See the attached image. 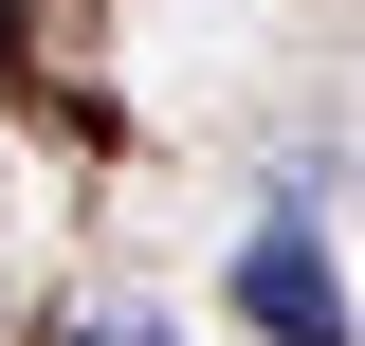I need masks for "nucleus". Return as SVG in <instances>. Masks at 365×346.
I'll return each instance as SVG.
<instances>
[{
	"mask_svg": "<svg viewBox=\"0 0 365 346\" xmlns=\"http://www.w3.org/2000/svg\"><path fill=\"white\" fill-rule=\"evenodd\" d=\"M237 328H274V346H347V256L311 237V201L237 237Z\"/></svg>",
	"mask_w": 365,
	"mask_h": 346,
	"instance_id": "1",
	"label": "nucleus"
},
{
	"mask_svg": "<svg viewBox=\"0 0 365 346\" xmlns=\"http://www.w3.org/2000/svg\"><path fill=\"white\" fill-rule=\"evenodd\" d=\"M0 73H19V0H0Z\"/></svg>",
	"mask_w": 365,
	"mask_h": 346,
	"instance_id": "3",
	"label": "nucleus"
},
{
	"mask_svg": "<svg viewBox=\"0 0 365 346\" xmlns=\"http://www.w3.org/2000/svg\"><path fill=\"white\" fill-rule=\"evenodd\" d=\"M73 346H165V328H73Z\"/></svg>",
	"mask_w": 365,
	"mask_h": 346,
	"instance_id": "2",
	"label": "nucleus"
}]
</instances>
